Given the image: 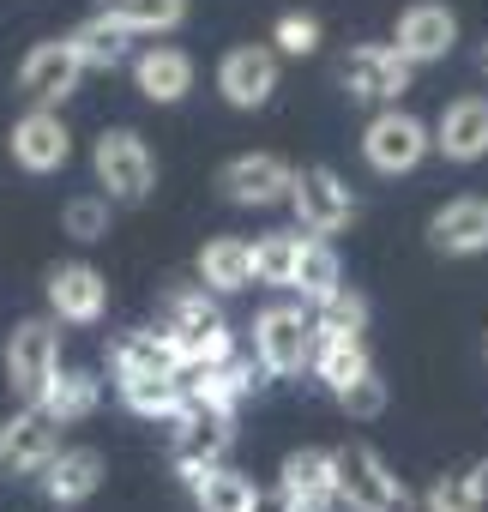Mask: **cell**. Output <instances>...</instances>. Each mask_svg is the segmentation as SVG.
<instances>
[{
	"mask_svg": "<svg viewBox=\"0 0 488 512\" xmlns=\"http://www.w3.org/2000/svg\"><path fill=\"white\" fill-rule=\"evenodd\" d=\"M332 464H338V500H344V512H410V506H416L410 488L380 464V452H368V446H338Z\"/></svg>",
	"mask_w": 488,
	"mask_h": 512,
	"instance_id": "6da1fadb",
	"label": "cell"
},
{
	"mask_svg": "<svg viewBox=\"0 0 488 512\" xmlns=\"http://www.w3.org/2000/svg\"><path fill=\"white\" fill-rule=\"evenodd\" d=\"M163 332L181 344L187 368H223L229 350H235V338H229L223 314L205 302V290H175V296H169V326H163Z\"/></svg>",
	"mask_w": 488,
	"mask_h": 512,
	"instance_id": "7a4b0ae2",
	"label": "cell"
},
{
	"mask_svg": "<svg viewBox=\"0 0 488 512\" xmlns=\"http://www.w3.org/2000/svg\"><path fill=\"white\" fill-rule=\"evenodd\" d=\"M314 344H320V320H308L290 302H278L254 320V350H260L266 374H302L314 362Z\"/></svg>",
	"mask_w": 488,
	"mask_h": 512,
	"instance_id": "3957f363",
	"label": "cell"
},
{
	"mask_svg": "<svg viewBox=\"0 0 488 512\" xmlns=\"http://www.w3.org/2000/svg\"><path fill=\"white\" fill-rule=\"evenodd\" d=\"M91 163H97V181L109 187L115 205H139L151 193V181H157V163H151V151H145V139L133 127H109L97 139Z\"/></svg>",
	"mask_w": 488,
	"mask_h": 512,
	"instance_id": "277c9868",
	"label": "cell"
},
{
	"mask_svg": "<svg viewBox=\"0 0 488 512\" xmlns=\"http://www.w3.org/2000/svg\"><path fill=\"white\" fill-rule=\"evenodd\" d=\"M55 374H61V338H55V326L49 320L13 326V338H7V380H13V392L25 404H43Z\"/></svg>",
	"mask_w": 488,
	"mask_h": 512,
	"instance_id": "5b68a950",
	"label": "cell"
},
{
	"mask_svg": "<svg viewBox=\"0 0 488 512\" xmlns=\"http://www.w3.org/2000/svg\"><path fill=\"white\" fill-rule=\"evenodd\" d=\"M410 67H416V61H410L398 43H362V49L344 55L338 79H344V91H350L356 103H392V97L410 85Z\"/></svg>",
	"mask_w": 488,
	"mask_h": 512,
	"instance_id": "8992f818",
	"label": "cell"
},
{
	"mask_svg": "<svg viewBox=\"0 0 488 512\" xmlns=\"http://www.w3.org/2000/svg\"><path fill=\"white\" fill-rule=\"evenodd\" d=\"M428 127L416 121V115H404V109H380L374 121H368V133H362V157L380 169V175H410L422 157H428Z\"/></svg>",
	"mask_w": 488,
	"mask_h": 512,
	"instance_id": "52a82bcc",
	"label": "cell"
},
{
	"mask_svg": "<svg viewBox=\"0 0 488 512\" xmlns=\"http://www.w3.org/2000/svg\"><path fill=\"white\" fill-rule=\"evenodd\" d=\"M217 187L229 205H278L296 193V169L272 151H248V157H229L217 169Z\"/></svg>",
	"mask_w": 488,
	"mask_h": 512,
	"instance_id": "ba28073f",
	"label": "cell"
},
{
	"mask_svg": "<svg viewBox=\"0 0 488 512\" xmlns=\"http://www.w3.org/2000/svg\"><path fill=\"white\" fill-rule=\"evenodd\" d=\"M290 205H296V217H302V229H314V235H332V229H350V217H356V193L326 169V163H314V169H296V193H290Z\"/></svg>",
	"mask_w": 488,
	"mask_h": 512,
	"instance_id": "9c48e42d",
	"label": "cell"
},
{
	"mask_svg": "<svg viewBox=\"0 0 488 512\" xmlns=\"http://www.w3.org/2000/svg\"><path fill=\"white\" fill-rule=\"evenodd\" d=\"M49 464H55V416L43 404H31L0 428V476H31Z\"/></svg>",
	"mask_w": 488,
	"mask_h": 512,
	"instance_id": "30bf717a",
	"label": "cell"
},
{
	"mask_svg": "<svg viewBox=\"0 0 488 512\" xmlns=\"http://www.w3.org/2000/svg\"><path fill=\"white\" fill-rule=\"evenodd\" d=\"M79 73H85V61H79V49H73V37H61V43H37L25 61H19V91L31 97V103H61L73 85H79Z\"/></svg>",
	"mask_w": 488,
	"mask_h": 512,
	"instance_id": "8fae6325",
	"label": "cell"
},
{
	"mask_svg": "<svg viewBox=\"0 0 488 512\" xmlns=\"http://www.w3.org/2000/svg\"><path fill=\"white\" fill-rule=\"evenodd\" d=\"M217 91L235 109H266L272 91H278V55L272 49H254V43L248 49H229L223 67H217Z\"/></svg>",
	"mask_w": 488,
	"mask_h": 512,
	"instance_id": "7c38bea8",
	"label": "cell"
},
{
	"mask_svg": "<svg viewBox=\"0 0 488 512\" xmlns=\"http://www.w3.org/2000/svg\"><path fill=\"white\" fill-rule=\"evenodd\" d=\"M73 157V133H67V121L55 115V109H31L19 127H13V163L19 169H31V175H49V169H61Z\"/></svg>",
	"mask_w": 488,
	"mask_h": 512,
	"instance_id": "4fadbf2b",
	"label": "cell"
},
{
	"mask_svg": "<svg viewBox=\"0 0 488 512\" xmlns=\"http://www.w3.org/2000/svg\"><path fill=\"white\" fill-rule=\"evenodd\" d=\"M103 302H109V284H103L97 266L73 260V266H55V272H49V308H55L61 320L91 326V320H103Z\"/></svg>",
	"mask_w": 488,
	"mask_h": 512,
	"instance_id": "5bb4252c",
	"label": "cell"
},
{
	"mask_svg": "<svg viewBox=\"0 0 488 512\" xmlns=\"http://www.w3.org/2000/svg\"><path fill=\"white\" fill-rule=\"evenodd\" d=\"M229 410H205V404H193L181 422H175V464L193 476V470H211L223 452H229Z\"/></svg>",
	"mask_w": 488,
	"mask_h": 512,
	"instance_id": "9a60e30c",
	"label": "cell"
},
{
	"mask_svg": "<svg viewBox=\"0 0 488 512\" xmlns=\"http://www.w3.org/2000/svg\"><path fill=\"white\" fill-rule=\"evenodd\" d=\"M458 43V19L446 7H434V0H416V7L398 19V49L422 67V61H446Z\"/></svg>",
	"mask_w": 488,
	"mask_h": 512,
	"instance_id": "2e32d148",
	"label": "cell"
},
{
	"mask_svg": "<svg viewBox=\"0 0 488 512\" xmlns=\"http://www.w3.org/2000/svg\"><path fill=\"white\" fill-rule=\"evenodd\" d=\"M428 241L440 253H452V260H464V253H482L488 247V199H452L428 217Z\"/></svg>",
	"mask_w": 488,
	"mask_h": 512,
	"instance_id": "e0dca14e",
	"label": "cell"
},
{
	"mask_svg": "<svg viewBox=\"0 0 488 512\" xmlns=\"http://www.w3.org/2000/svg\"><path fill=\"white\" fill-rule=\"evenodd\" d=\"M434 145L446 151V163H476V157H488V97H458V103L440 115Z\"/></svg>",
	"mask_w": 488,
	"mask_h": 512,
	"instance_id": "ac0fdd59",
	"label": "cell"
},
{
	"mask_svg": "<svg viewBox=\"0 0 488 512\" xmlns=\"http://www.w3.org/2000/svg\"><path fill=\"white\" fill-rule=\"evenodd\" d=\"M133 79H139V97L151 103H181L193 91V61L181 49H145L133 61Z\"/></svg>",
	"mask_w": 488,
	"mask_h": 512,
	"instance_id": "d6986e66",
	"label": "cell"
},
{
	"mask_svg": "<svg viewBox=\"0 0 488 512\" xmlns=\"http://www.w3.org/2000/svg\"><path fill=\"white\" fill-rule=\"evenodd\" d=\"M115 374H187V356L169 332H127L115 344Z\"/></svg>",
	"mask_w": 488,
	"mask_h": 512,
	"instance_id": "ffe728a7",
	"label": "cell"
},
{
	"mask_svg": "<svg viewBox=\"0 0 488 512\" xmlns=\"http://www.w3.org/2000/svg\"><path fill=\"white\" fill-rule=\"evenodd\" d=\"M97 482H103V458H97L91 446L55 452V464L43 470V488H49V500H55V506H79V500H91V494H97Z\"/></svg>",
	"mask_w": 488,
	"mask_h": 512,
	"instance_id": "44dd1931",
	"label": "cell"
},
{
	"mask_svg": "<svg viewBox=\"0 0 488 512\" xmlns=\"http://www.w3.org/2000/svg\"><path fill=\"white\" fill-rule=\"evenodd\" d=\"M193 482V500H199V512H260V488H254V476H241V470H223V464H211V470H193L187 476Z\"/></svg>",
	"mask_w": 488,
	"mask_h": 512,
	"instance_id": "7402d4cb",
	"label": "cell"
},
{
	"mask_svg": "<svg viewBox=\"0 0 488 512\" xmlns=\"http://www.w3.org/2000/svg\"><path fill=\"white\" fill-rule=\"evenodd\" d=\"M278 494H284V500L338 494V464H332V452H320V446L290 452V458H284V470H278Z\"/></svg>",
	"mask_w": 488,
	"mask_h": 512,
	"instance_id": "603a6c76",
	"label": "cell"
},
{
	"mask_svg": "<svg viewBox=\"0 0 488 512\" xmlns=\"http://www.w3.org/2000/svg\"><path fill=\"white\" fill-rule=\"evenodd\" d=\"M199 278H205L211 290H241V284H254V247L241 241V235L205 241V253H199Z\"/></svg>",
	"mask_w": 488,
	"mask_h": 512,
	"instance_id": "cb8c5ba5",
	"label": "cell"
},
{
	"mask_svg": "<svg viewBox=\"0 0 488 512\" xmlns=\"http://www.w3.org/2000/svg\"><path fill=\"white\" fill-rule=\"evenodd\" d=\"M314 368H320V380H326L332 392H344L350 380L374 374V368H368V350H362L356 332H320V344H314Z\"/></svg>",
	"mask_w": 488,
	"mask_h": 512,
	"instance_id": "d4e9b609",
	"label": "cell"
},
{
	"mask_svg": "<svg viewBox=\"0 0 488 512\" xmlns=\"http://www.w3.org/2000/svg\"><path fill=\"white\" fill-rule=\"evenodd\" d=\"M127 25L121 19H109V13H97V19H85L79 31H73V49H79V61L85 67H121L127 61Z\"/></svg>",
	"mask_w": 488,
	"mask_h": 512,
	"instance_id": "484cf974",
	"label": "cell"
},
{
	"mask_svg": "<svg viewBox=\"0 0 488 512\" xmlns=\"http://www.w3.org/2000/svg\"><path fill=\"white\" fill-rule=\"evenodd\" d=\"M296 266H302V235H266V241H254V278L260 284L296 290Z\"/></svg>",
	"mask_w": 488,
	"mask_h": 512,
	"instance_id": "4316f807",
	"label": "cell"
},
{
	"mask_svg": "<svg viewBox=\"0 0 488 512\" xmlns=\"http://www.w3.org/2000/svg\"><path fill=\"white\" fill-rule=\"evenodd\" d=\"M43 410H49L55 422H79V416H91V410H97V380L79 374V368H61V374L49 380Z\"/></svg>",
	"mask_w": 488,
	"mask_h": 512,
	"instance_id": "83f0119b",
	"label": "cell"
},
{
	"mask_svg": "<svg viewBox=\"0 0 488 512\" xmlns=\"http://www.w3.org/2000/svg\"><path fill=\"white\" fill-rule=\"evenodd\" d=\"M103 13L127 31H175L187 19V0H103Z\"/></svg>",
	"mask_w": 488,
	"mask_h": 512,
	"instance_id": "f1b7e54d",
	"label": "cell"
},
{
	"mask_svg": "<svg viewBox=\"0 0 488 512\" xmlns=\"http://www.w3.org/2000/svg\"><path fill=\"white\" fill-rule=\"evenodd\" d=\"M344 278H338V253H332V241H302V266H296V290L308 296V302H320V296H332Z\"/></svg>",
	"mask_w": 488,
	"mask_h": 512,
	"instance_id": "f546056e",
	"label": "cell"
},
{
	"mask_svg": "<svg viewBox=\"0 0 488 512\" xmlns=\"http://www.w3.org/2000/svg\"><path fill=\"white\" fill-rule=\"evenodd\" d=\"M368 326V296L338 284L332 296H320V332H362Z\"/></svg>",
	"mask_w": 488,
	"mask_h": 512,
	"instance_id": "4dcf8cb0",
	"label": "cell"
},
{
	"mask_svg": "<svg viewBox=\"0 0 488 512\" xmlns=\"http://www.w3.org/2000/svg\"><path fill=\"white\" fill-rule=\"evenodd\" d=\"M482 506H488V494H482L476 470L470 476H440L428 488V512H482Z\"/></svg>",
	"mask_w": 488,
	"mask_h": 512,
	"instance_id": "1f68e13d",
	"label": "cell"
},
{
	"mask_svg": "<svg viewBox=\"0 0 488 512\" xmlns=\"http://www.w3.org/2000/svg\"><path fill=\"white\" fill-rule=\"evenodd\" d=\"M109 205H115V199H103V193H79V199H67V211H61L67 235H79V241L109 235Z\"/></svg>",
	"mask_w": 488,
	"mask_h": 512,
	"instance_id": "d6a6232c",
	"label": "cell"
},
{
	"mask_svg": "<svg viewBox=\"0 0 488 512\" xmlns=\"http://www.w3.org/2000/svg\"><path fill=\"white\" fill-rule=\"evenodd\" d=\"M338 404L356 416V422H374L380 410H386V380H374V374H362V380H350L344 392H338Z\"/></svg>",
	"mask_w": 488,
	"mask_h": 512,
	"instance_id": "836d02e7",
	"label": "cell"
},
{
	"mask_svg": "<svg viewBox=\"0 0 488 512\" xmlns=\"http://www.w3.org/2000/svg\"><path fill=\"white\" fill-rule=\"evenodd\" d=\"M272 43H278L284 55H296V61H302V55H314V49H320V25H314V19H302V13H284V19H278V31H272Z\"/></svg>",
	"mask_w": 488,
	"mask_h": 512,
	"instance_id": "e575fe53",
	"label": "cell"
},
{
	"mask_svg": "<svg viewBox=\"0 0 488 512\" xmlns=\"http://www.w3.org/2000/svg\"><path fill=\"white\" fill-rule=\"evenodd\" d=\"M476 482H482V494H488V458H482V464H476Z\"/></svg>",
	"mask_w": 488,
	"mask_h": 512,
	"instance_id": "d590c367",
	"label": "cell"
},
{
	"mask_svg": "<svg viewBox=\"0 0 488 512\" xmlns=\"http://www.w3.org/2000/svg\"><path fill=\"white\" fill-rule=\"evenodd\" d=\"M260 512H290V506H284V494H278V506H266V500H260Z\"/></svg>",
	"mask_w": 488,
	"mask_h": 512,
	"instance_id": "8d00e7d4",
	"label": "cell"
},
{
	"mask_svg": "<svg viewBox=\"0 0 488 512\" xmlns=\"http://www.w3.org/2000/svg\"><path fill=\"white\" fill-rule=\"evenodd\" d=\"M482 67H488V49H482Z\"/></svg>",
	"mask_w": 488,
	"mask_h": 512,
	"instance_id": "74e56055",
	"label": "cell"
}]
</instances>
